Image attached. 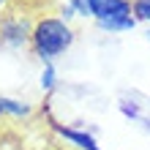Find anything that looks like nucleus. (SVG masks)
<instances>
[{"label": "nucleus", "instance_id": "423d86ee", "mask_svg": "<svg viewBox=\"0 0 150 150\" xmlns=\"http://www.w3.org/2000/svg\"><path fill=\"white\" fill-rule=\"evenodd\" d=\"M101 33H131L137 28L134 16H115V19H104V22H93Z\"/></svg>", "mask_w": 150, "mask_h": 150}, {"label": "nucleus", "instance_id": "1a4fd4ad", "mask_svg": "<svg viewBox=\"0 0 150 150\" xmlns=\"http://www.w3.org/2000/svg\"><path fill=\"white\" fill-rule=\"evenodd\" d=\"M44 3H49V0H14V6L28 8V11H36V8H41Z\"/></svg>", "mask_w": 150, "mask_h": 150}, {"label": "nucleus", "instance_id": "7ed1b4c3", "mask_svg": "<svg viewBox=\"0 0 150 150\" xmlns=\"http://www.w3.org/2000/svg\"><path fill=\"white\" fill-rule=\"evenodd\" d=\"M87 16L93 22L131 16V0H87Z\"/></svg>", "mask_w": 150, "mask_h": 150}, {"label": "nucleus", "instance_id": "f03ea898", "mask_svg": "<svg viewBox=\"0 0 150 150\" xmlns=\"http://www.w3.org/2000/svg\"><path fill=\"white\" fill-rule=\"evenodd\" d=\"M33 19L28 8L11 6L8 11L0 14V47L19 52L25 47H30V33H33Z\"/></svg>", "mask_w": 150, "mask_h": 150}, {"label": "nucleus", "instance_id": "f257e3e1", "mask_svg": "<svg viewBox=\"0 0 150 150\" xmlns=\"http://www.w3.org/2000/svg\"><path fill=\"white\" fill-rule=\"evenodd\" d=\"M76 44V30L71 22H66L57 14H41L33 19V33H30V49L44 63H55L63 57L68 49Z\"/></svg>", "mask_w": 150, "mask_h": 150}, {"label": "nucleus", "instance_id": "f8f14e48", "mask_svg": "<svg viewBox=\"0 0 150 150\" xmlns=\"http://www.w3.org/2000/svg\"><path fill=\"white\" fill-rule=\"evenodd\" d=\"M145 36H147V41H150V30H147V33H145Z\"/></svg>", "mask_w": 150, "mask_h": 150}, {"label": "nucleus", "instance_id": "0eeeda50", "mask_svg": "<svg viewBox=\"0 0 150 150\" xmlns=\"http://www.w3.org/2000/svg\"><path fill=\"white\" fill-rule=\"evenodd\" d=\"M38 87L44 93H52L57 87V68H55V63H44L41 74H38Z\"/></svg>", "mask_w": 150, "mask_h": 150}, {"label": "nucleus", "instance_id": "9b49d317", "mask_svg": "<svg viewBox=\"0 0 150 150\" xmlns=\"http://www.w3.org/2000/svg\"><path fill=\"white\" fill-rule=\"evenodd\" d=\"M52 3H55V6L60 8V6H71V3H74V0H52Z\"/></svg>", "mask_w": 150, "mask_h": 150}, {"label": "nucleus", "instance_id": "39448f33", "mask_svg": "<svg viewBox=\"0 0 150 150\" xmlns=\"http://www.w3.org/2000/svg\"><path fill=\"white\" fill-rule=\"evenodd\" d=\"M33 115V107L22 98H14V96H3L0 93V117H11V120H25Z\"/></svg>", "mask_w": 150, "mask_h": 150}, {"label": "nucleus", "instance_id": "20e7f679", "mask_svg": "<svg viewBox=\"0 0 150 150\" xmlns=\"http://www.w3.org/2000/svg\"><path fill=\"white\" fill-rule=\"evenodd\" d=\"M52 131L66 145H71L74 150H101V145L96 142V137L90 131H82V128H74V126H60V123H52Z\"/></svg>", "mask_w": 150, "mask_h": 150}, {"label": "nucleus", "instance_id": "6e6552de", "mask_svg": "<svg viewBox=\"0 0 150 150\" xmlns=\"http://www.w3.org/2000/svg\"><path fill=\"white\" fill-rule=\"evenodd\" d=\"M131 16L137 19V25H150V0H131Z\"/></svg>", "mask_w": 150, "mask_h": 150}, {"label": "nucleus", "instance_id": "9d476101", "mask_svg": "<svg viewBox=\"0 0 150 150\" xmlns=\"http://www.w3.org/2000/svg\"><path fill=\"white\" fill-rule=\"evenodd\" d=\"M11 6H14V0H0V11H8Z\"/></svg>", "mask_w": 150, "mask_h": 150}]
</instances>
